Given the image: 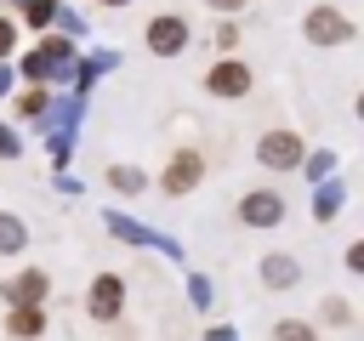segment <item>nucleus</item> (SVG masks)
I'll list each match as a JSON object with an SVG mask.
<instances>
[{"mask_svg": "<svg viewBox=\"0 0 364 341\" xmlns=\"http://www.w3.org/2000/svg\"><path fill=\"white\" fill-rule=\"evenodd\" d=\"M199 182H205V153H199V148H176L171 165L159 170V193H165V199H188Z\"/></svg>", "mask_w": 364, "mask_h": 341, "instance_id": "f257e3e1", "label": "nucleus"}, {"mask_svg": "<svg viewBox=\"0 0 364 341\" xmlns=\"http://www.w3.org/2000/svg\"><path fill=\"white\" fill-rule=\"evenodd\" d=\"M125 313V278L119 273H97L91 290H85V318L91 324H114Z\"/></svg>", "mask_w": 364, "mask_h": 341, "instance_id": "f03ea898", "label": "nucleus"}, {"mask_svg": "<svg viewBox=\"0 0 364 341\" xmlns=\"http://www.w3.org/2000/svg\"><path fill=\"white\" fill-rule=\"evenodd\" d=\"M256 159H262L267 170H296V165L307 159V142H301L296 131H262V136H256Z\"/></svg>", "mask_w": 364, "mask_h": 341, "instance_id": "7ed1b4c3", "label": "nucleus"}, {"mask_svg": "<svg viewBox=\"0 0 364 341\" xmlns=\"http://www.w3.org/2000/svg\"><path fill=\"white\" fill-rule=\"evenodd\" d=\"M301 34H307L313 45H347V40H353V17H341L336 6H313V11L301 17Z\"/></svg>", "mask_w": 364, "mask_h": 341, "instance_id": "20e7f679", "label": "nucleus"}, {"mask_svg": "<svg viewBox=\"0 0 364 341\" xmlns=\"http://www.w3.org/2000/svg\"><path fill=\"white\" fill-rule=\"evenodd\" d=\"M46 296H51V273L46 267H23L17 278L0 284V301L6 307H46Z\"/></svg>", "mask_w": 364, "mask_h": 341, "instance_id": "39448f33", "label": "nucleus"}, {"mask_svg": "<svg viewBox=\"0 0 364 341\" xmlns=\"http://www.w3.org/2000/svg\"><path fill=\"white\" fill-rule=\"evenodd\" d=\"M182 45H188V17H176V11L148 17V51L154 57H176Z\"/></svg>", "mask_w": 364, "mask_h": 341, "instance_id": "423d86ee", "label": "nucleus"}, {"mask_svg": "<svg viewBox=\"0 0 364 341\" xmlns=\"http://www.w3.org/2000/svg\"><path fill=\"white\" fill-rule=\"evenodd\" d=\"M239 222H245V227H279V222H284V199H279L273 188H250V193L239 199Z\"/></svg>", "mask_w": 364, "mask_h": 341, "instance_id": "0eeeda50", "label": "nucleus"}, {"mask_svg": "<svg viewBox=\"0 0 364 341\" xmlns=\"http://www.w3.org/2000/svg\"><path fill=\"white\" fill-rule=\"evenodd\" d=\"M205 91H210V97H245V91H250V68H245L239 57H222V63H210Z\"/></svg>", "mask_w": 364, "mask_h": 341, "instance_id": "6e6552de", "label": "nucleus"}, {"mask_svg": "<svg viewBox=\"0 0 364 341\" xmlns=\"http://www.w3.org/2000/svg\"><path fill=\"white\" fill-rule=\"evenodd\" d=\"M63 57H68V45H63V40H40V45H34L28 57H23V74H28L34 85H40V80H46V74H51V68H57Z\"/></svg>", "mask_w": 364, "mask_h": 341, "instance_id": "1a4fd4ad", "label": "nucleus"}, {"mask_svg": "<svg viewBox=\"0 0 364 341\" xmlns=\"http://www.w3.org/2000/svg\"><path fill=\"white\" fill-rule=\"evenodd\" d=\"M6 335H17V341L46 335V307H11L6 313Z\"/></svg>", "mask_w": 364, "mask_h": 341, "instance_id": "9d476101", "label": "nucleus"}, {"mask_svg": "<svg viewBox=\"0 0 364 341\" xmlns=\"http://www.w3.org/2000/svg\"><path fill=\"white\" fill-rule=\"evenodd\" d=\"M296 278H301L296 256H267V261H262V284H267V290H290Z\"/></svg>", "mask_w": 364, "mask_h": 341, "instance_id": "9b49d317", "label": "nucleus"}, {"mask_svg": "<svg viewBox=\"0 0 364 341\" xmlns=\"http://www.w3.org/2000/svg\"><path fill=\"white\" fill-rule=\"evenodd\" d=\"M108 188H114V193H142L148 176H142L136 165H108Z\"/></svg>", "mask_w": 364, "mask_h": 341, "instance_id": "f8f14e48", "label": "nucleus"}, {"mask_svg": "<svg viewBox=\"0 0 364 341\" xmlns=\"http://www.w3.org/2000/svg\"><path fill=\"white\" fill-rule=\"evenodd\" d=\"M23 244H28V227H23L17 216H6V210H0V256H17Z\"/></svg>", "mask_w": 364, "mask_h": 341, "instance_id": "ddd939ff", "label": "nucleus"}, {"mask_svg": "<svg viewBox=\"0 0 364 341\" xmlns=\"http://www.w3.org/2000/svg\"><path fill=\"white\" fill-rule=\"evenodd\" d=\"M273 341H318V324H307V318H279V324H273Z\"/></svg>", "mask_w": 364, "mask_h": 341, "instance_id": "4468645a", "label": "nucleus"}, {"mask_svg": "<svg viewBox=\"0 0 364 341\" xmlns=\"http://www.w3.org/2000/svg\"><path fill=\"white\" fill-rule=\"evenodd\" d=\"M46 108H51V102H46V91H40V85H28V91L17 97V114H23V119H40Z\"/></svg>", "mask_w": 364, "mask_h": 341, "instance_id": "2eb2a0df", "label": "nucleus"}, {"mask_svg": "<svg viewBox=\"0 0 364 341\" xmlns=\"http://www.w3.org/2000/svg\"><path fill=\"white\" fill-rule=\"evenodd\" d=\"M336 210H341V193H336V188H324V193L313 199V216H318V222H330Z\"/></svg>", "mask_w": 364, "mask_h": 341, "instance_id": "dca6fc26", "label": "nucleus"}, {"mask_svg": "<svg viewBox=\"0 0 364 341\" xmlns=\"http://www.w3.org/2000/svg\"><path fill=\"white\" fill-rule=\"evenodd\" d=\"M216 45L233 57V45H239V23H228V17H222V23H216Z\"/></svg>", "mask_w": 364, "mask_h": 341, "instance_id": "f3484780", "label": "nucleus"}, {"mask_svg": "<svg viewBox=\"0 0 364 341\" xmlns=\"http://www.w3.org/2000/svg\"><path fill=\"white\" fill-rule=\"evenodd\" d=\"M324 318H330V324H347L353 313H347V301H341V296H330V301H324Z\"/></svg>", "mask_w": 364, "mask_h": 341, "instance_id": "a211bd4d", "label": "nucleus"}, {"mask_svg": "<svg viewBox=\"0 0 364 341\" xmlns=\"http://www.w3.org/2000/svg\"><path fill=\"white\" fill-rule=\"evenodd\" d=\"M11 45H17V23L0 17V57H11Z\"/></svg>", "mask_w": 364, "mask_h": 341, "instance_id": "6ab92c4d", "label": "nucleus"}, {"mask_svg": "<svg viewBox=\"0 0 364 341\" xmlns=\"http://www.w3.org/2000/svg\"><path fill=\"white\" fill-rule=\"evenodd\" d=\"M205 341H239V330H233V324H210V330H205Z\"/></svg>", "mask_w": 364, "mask_h": 341, "instance_id": "aec40b11", "label": "nucleus"}, {"mask_svg": "<svg viewBox=\"0 0 364 341\" xmlns=\"http://www.w3.org/2000/svg\"><path fill=\"white\" fill-rule=\"evenodd\" d=\"M0 159H17V131L0 125Z\"/></svg>", "mask_w": 364, "mask_h": 341, "instance_id": "412c9836", "label": "nucleus"}, {"mask_svg": "<svg viewBox=\"0 0 364 341\" xmlns=\"http://www.w3.org/2000/svg\"><path fill=\"white\" fill-rule=\"evenodd\" d=\"M210 6H216V11H239L245 0H210Z\"/></svg>", "mask_w": 364, "mask_h": 341, "instance_id": "4be33fe9", "label": "nucleus"}, {"mask_svg": "<svg viewBox=\"0 0 364 341\" xmlns=\"http://www.w3.org/2000/svg\"><path fill=\"white\" fill-rule=\"evenodd\" d=\"M97 6H131V0H97Z\"/></svg>", "mask_w": 364, "mask_h": 341, "instance_id": "5701e85b", "label": "nucleus"}]
</instances>
